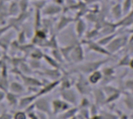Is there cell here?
I'll return each mask as SVG.
<instances>
[{"label": "cell", "mask_w": 133, "mask_h": 119, "mask_svg": "<svg viewBox=\"0 0 133 119\" xmlns=\"http://www.w3.org/2000/svg\"><path fill=\"white\" fill-rule=\"evenodd\" d=\"M62 8L63 6L53 3V4L46 5L41 11H42V14L44 16H54L62 12L63 10Z\"/></svg>", "instance_id": "cell-1"}, {"label": "cell", "mask_w": 133, "mask_h": 119, "mask_svg": "<svg viewBox=\"0 0 133 119\" xmlns=\"http://www.w3.org/2000/svg\"><path fill=\"white\" fill-rule=\"evenodd\" d=\"M110 11L111 12L114 18L115 19H121L122 18V16L123 14V12H122V4L120 2H117L115 5H114Z\"/></svg>", "instance_id": "cell-2"}, {"label": "cell", "mask_w": 133, "mask_h": 119, "mask_svg": "<svg viewBox=\"0 0 133 119\" xmlns=\"http://www.w3.org/2000/svg\"><path fill=\"white\" fill-rule=\"evenodd\" d=\"M7 11H8V14H9V15H12V16L17 15L20 12L18 2H12L10 3V5H9V6L7 7Z\"/></svg>", "instance_id": "cell-3"}, {"label": "cell", "mask_w": 133, "mask_h": 119, "mask_svg": "<svg viewBox=\"0 0 133 119\" xmlns=\"http://www.w3.org/2000/svg\"><path fill=\"white\" fill-rule=\"evenodd\" d=\"M132 0H124L123 4L122 5V12L124 14H128L132 11Z\"/></svg>", "instance_id": "cell-4"}, {"label": "cell", "mask_w": 133, "mask_h": 119, "mask_svg": "<svg viewBox=\"0 0 133 119\" xmlns=\"http://www.w3.org/2000/svg\"><path fill=\"white\" fill-rule=\"evenodd\" d=\"M132 22V11L129 12L123 19H122L119 23L122 25H129Z\"/></svg>", "instance_id": "cell-5"}, {"label": "cell", "mask_w": 133, "mask_h": 119, "mask_svg": "<svg viewBox=\"0 0 133 119\" xmlns=\"http://www.w3.org/2000/svg\"><path fill=\"white\" fill-rule=\"evenodd\" d=\"M47 0H34L33 1V5L35 7L36 9L41 11L44 7L46 5Z\"/></svg>", "instance_id": "cell-6"}, {"label": "cell", "mask_w": 133, "mask_h": 119, "mask_svg": "<svg viewBox=\"0 0 133 119\" xmlns=\"http://www.w3.org/2000/svg\"><path fill=\"white\" fill-rule=\"evenodd\" d=\"M28 2H29V0H20L19 2H18L20 12L28 11L27 10V9H28Z\"/></svg>", "instance_id": "cell-7"}, {"label": "cell", "mask_w": 133, "mask_h": 119, "mask_svg": "<svg viewBox=\"0 0 133 119\" xmlns=\"http://www.w3.org/2000/svg\"><path fill=\"white\" fill-rule=\"evenodd\" d=\"M72 19L69 17H67V16H62L60 19V22L58 23V26L59 27H62L64 25H67L69 22H71Z\"/></svg>", "instance_id": "cell-8"}, {"label": "cell", "mask_w": 133, "mask_h": 119, "mask_svg": "<svg viewBox=\"0 0 133 119\" xmlns=\"http://www.w3.org/2000/svg\"><path fill=\"white\" fill-rule=\"evenodd\" d=\"M53 2L56 5L62 6L65 4V0H53Z\"/></svg>", "instance_id": "cell-9"}, {"label": "cell", "mask_w": 133, "mask_h": 119, "mask_svg": "<svg viewBox=\"0 0 133 119\" xmlns=\"http://www.w3.org/2000/svg\"><path fill=\"white\" fill-rule=\"evenodd\" d=\"M84 1V3L87 4V5H89V4H94V3H96L97 2H99L100 0H83Z\"/></svg>", "instance_id": "cell-10"}, {"label": "cell", "mask_w": 133, "mask_h": 119, "mask_svg": "<svg viewBox=\"0 0 133 119\" xmlns=\"http://www.w3.org/2000/svg\"><path fill=\"white\" fill-rule=\"evenodd\" d=\"M2 2H9V1H10V0H1Z\"/></svg>", "instance_id": "cell-11"}, {"label": "cell", "mask_w": 133, "mask_h": 119, "mask_svg": "<svg viewBox=\"0 0 133 119\" xmlns=\"http://www.w3.org/2000/svg\"><path fill=\"white\" fill-rule=\"evenodd\" d=\"M117 1H118V2H119L120 1H122V0H117Z\"/></svg>", "instance_id": "cell-12"}, {"label": "cell", "mask_w": 133, "mask_h": 119, "mask_svg": "<svg viewBox=\"0 0 133 119\" xmlns=\"http://www.w3.org/2000/svg\"><path fill=\"white\" fill-rule=\"evenodd\" d=\"M33 1H34V0H33Z\"/></svg>", "instance_id": "cell-13"}]
</instances>
